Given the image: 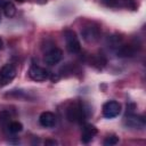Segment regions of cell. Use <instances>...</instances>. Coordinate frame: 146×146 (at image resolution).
Wrapping results in <instances>:
<instances>
[{
	"mask_svg": "<svg viewBox=\"0 0 146 146\" xmlns=\"http://www.w3.org/2000/svg\"><path fill=\"white\" fill-rule=\"evenodd\" d=\"M120 112H121V105L115 100H108L103 105V115L107 119L117 116Z\"/></svg>",
	"mask_w": 146,
	"mask_h": 146,
	"instance_id": "3",
	"label": "cell"
},
{
	"mask_svg": "<svg viewBox=\"0 0 146 146\" xmlns=\"http://www.w3.org/2000/svg\"><path fill=\"white\" fill-rule=\"evenodd\" d=\"M81 33H82V36H83L84 41H87L88 43H94L98 40L100 31H99V27L97 25L91 24V25L84 26L83 30L81 31Z\"/></svg>",
	"mask_w": 146,
	"mask_h": 146,
	"instance_id": "4",
	"label": "cell"
},
{
	"mask_svg": "<svg viewBox=\"0 0 146 146\" xmlns=\"http://www.w3.org/2000/svg\"><path fill=\"white\" fill-rule=\"evenodd\" d=\"M119 141V138L116 136H108L105 140H104V145L105 146H112V145H115L117 144Z\"/></svg>",
	"mask_w": 146,
	"mask_h": 146,
	"instance_id": "14",
	"label": "cell"
},
{
	"mask_svg": "<svg viewBox=\"0 0 146 146\" xmlns=\"http://www.w3.org/2000/svg\"><path fill=\"white\" fill-rule=\"evenodd\" d=\"M96 133H97V129H96L94 125H91V124H86V125L83 127L82 136H81L82 143H86V144L89 143Z\"/></svg>",
	"mask_w": 146,
	"mask_h": 146,
	"instance_id": "10",
	"label": "cell"
},
{
	"mask_svg": "<svg viewBox=\"0 0 146 146\" xmlns=\"http://www.w3.org/2000/svg\"><path fill=\"white\" fill-rule=\"evenodd\" d=\"M39 122L44 128H51L56 124V116L51 112H42L39 116Z\"/></svg>",
	"mask_w": 146,
	"mask_h": 146,
	"instance_id": "8",
	"label": "cell"
},
{
	"mask_svg": "<svg viewBox=\"0 0 146 146\" xmlns=\"http://www.w3.org/2000/svg\"><path fill=\"white\" fill-rule=\"evenodd\" d=\"M57 141L56 140H46V145H56Z\"/></svg>",
	"mask_w": 146,
	"mask_h": 146,
	"instance_id": "16",
	"label": "cell"
},
{
	"mask_svg": "<svg viewBox=\"0 0 146 146\" xmlns=\"http://www.w3.org/2000/svg\"><path fill=\"white\" fill-rule=\"evenodd\" d=\"M16 1H18V2H24L25 0H16Z\"/></svg>",
	"mask_w": 146,
	"mask_h": 146,
	"instance_id": "18",
	"label": "cell"
},
{
	"mask_svg": "<svg viewBox=\"0 0 146 146\" xmlns=\"http://www.w3.org/2000/svg\"><path fill=\"white\" fill-rule=\"evenodd\" d=\"M29 76L34 81H44L49 78V72L46 68L33 64L29 70Z\"/></svg>",
	"mask_w": 146,
	"mask_h": 146,
	"instance_id": "5",
	"label": "cell"
},
{
	"mask_svg": "<svg viewBox=\"0 0 146 146\" xmlns=\"http://www.w3.org/2000/svg\"><path fill=\"white\" fill-rule=\"evenodd\" d=\"M125 124L130 128H135V129H141L145 127V120L143 116H138L135 115L132 113H128L124 120Z\"/></svg>",
	"mask_w": 146,
	"mask_h": 146,
	"instance_id": "7",
	"label": "cell"
},
{
	"mask_svg": "<svg viewBox=\"0 0 146 146\" xmlns=\"http://www.w3.org/2000/svg\"><path fill=\"white\" fill-rule=\"evenodd\" d=\"M64 39L66 43V48L71 54H76L81 50V44L80 41L75 34L74 31L72 30H66L64 32Z\"/></svg>",
	"mask_w": 146,
	"mask_h": 146,
	"instance_id": "2",
	"label": "cell"
},
{
	"mask_svg": "<svg viewBox=\"0 0 146 146\" xmlns=\"http://www.w3.org/2000/svg\"><path fill=\"white\" fill-rule=\"evenodd\" d=\"M2 48V40H1V38H0V49Z\"/></svg>",
	"mask_w": 146,
	"mask_h": 146,
	"instance_id": "17",
	"label": "cell"
},
{
	"mask_svg": "<svg viewBox=\"0 0 146 146\" xmlns=\"http://www.w3.org/2000/svg\"><path fill=\"white\" fill-rule=\"evenodd\" d=\"M2 9H3V14L6 17L8 18H11L15 16L16 14V7L14 6L13 2H9V1H5L3 6H2Z\"/></svg>",
	"mask_w": 146,
	"mask_h": 146,
	"instance_id": "11",
	"label": "cell"
},
{
	"mask_svg": "<svg viewBox=\"0 0 146 146\" xmlns=\"http://www.w3.org/2000/svg\"><path fill=\"white\" fill-rule=\"evenodd\" d=\"M62 57H63V52H62L60 49H58V48H51L49 51L46 52V55H44V62L48 65H55V64H57V63L60 62Z\"/></svg>",
	"mask_w": 146,
	"mask_h": 146,
	"instance_id": "6",
	"label": "cell"
},
{
	"mask_svg": "<svg viewBox=\"0 0 146 146\" xmlns=\"http://www.w3.org/2000/svg\"><path fill=\"white\" fill-rule=\"evenodd\" d=\"M66 117L68 121L74 123H82L87 117V110L80 103L72 104L66 111Z\"/></svg>",
	"mask_w": 146,
	"mask_h": 146,
	"instance_id": "1",
	"label": "cell"
},
{
	"mask_svg": "<svg viewBox=\"0 0 146 146\" xmlns=\"http://www.w3.org/2000/svg\"><path fill=\"white\" fill-rule=\"evenodd\" d=\"M10 123V114L8 111H1L0 112V124L2 127H8V124Z\"/></svg>",
	"mask_w": 146,
	"mask_h": 146,
	"instance_id": "13",
	"label": "cell"
},
{
	"mask_svg": "<svg viewBox=\"0 0 146 146\" xmlns=\"http://www.w3.org/2000/svg\"><path fill=\"white\" fill-rule=\"evenodd\" d=\"M108 7H120V0H103Z\"/></svg>",
	"mask_w": 146,
	"mask_h": 146,
	"instance_id": "15",
	"label": "cell"
},
{
	"mask_svg": "<svg viewBox=\"0 0 146 146\" xmlns=\"http://www.w3.org/2000/svg\"><path fill=\"white\" fill-rule=\"evenodd\" d=\"M137 52L136 44L128 43V44H121L117 49V56L120 57H132Z\"/></svg>",
	"mask_w": 146,
	"mask_h": 146,
	"instance_id": "9",
	"label": "cell"
},
{
	"mask_svg": "<svg viewBox=\"0 0 146 146\" xmlns=\"http://www.w3.org/2000/svg\"><path fill=\"white\" fill-rule=\"evenodd\" d=\"M7 128H8L9 132H11V133H17V132L22 131L23 124H22L21 122H18V121H10V123L8 124Z\"/></svg>",
	"mask_w": 146,
	"mask_h": 146,
	"instance_id": "12",
	"label": "cell"
}]
</instances>
